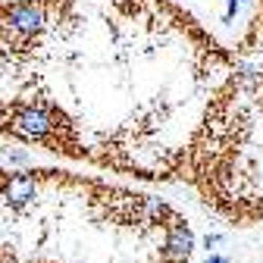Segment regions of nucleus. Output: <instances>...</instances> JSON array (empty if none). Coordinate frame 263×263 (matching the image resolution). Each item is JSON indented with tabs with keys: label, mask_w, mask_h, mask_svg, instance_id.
<instances>
[{
	"label": "nucleus",
	"mask_w": 263,
	"mask_h": 263,
	"mask_svg": "<svg viewBox=\"0 0 263 263\" xmlns=\"http://www.w3.org/2000/svg\"><path fill=\"white\" fill-rule=\"evenodd\" d=\"M219 241H222V235H219V232H213V235H207V238H204V248H207V251H213Z\"/></svg>",
	"instance_id": "obj_5"
},
{
	"label": "nucleus",
	"mask_w": 263,
	"mask_h": 263,
	"mask_svg": "<svg viewBox=\"0 0 263 263\" xmlns=\"http://www.w3.org/2000/svg\"><path fill=\"white\" fill-rule=\"evenodd\" d=\"M204 263H229V257H222V254H207Z\"/></svg>",
	"instance_id": "obj_6"
},
{
	"label": "nucleus",
	"mask_w": 263,
	"mask_h": 263,
	"mask_svg": "<svg viewBox=\"0 0 263 263\" xmlns=\"http://www.w3.org/2000/svg\"><path fill=\"white\" fill-rule=\"evenodd\" d=\"M0 19L16 38H38L47 31V0H13L0 4Z\"/></svg>",
	"instance_id": "obj_1"
},
{
	"label": "nucleus",
	"mask_w": 263,
	"mask_h": 263,
	"mask_svg": "<svg viewBox=\"0 0 263 263\" xmlns=\"http://www.w3.org/2000/svg\"><path fill=\"white\" fill-rule=\"evenodd\" d=\"M4 182H7V170H4V166H0V185H4Z\"/></svg>",
	"instance_id": "obj_7"
},
{
	"label": "nucleus",
	"mask_w": 263,
	"mask_h": 263,
	"mask_svg": "<svg viewBox=\"0 0 263 263\" xmlns=\"http://www.w3.org/2000/svg\"><path fill=\"white\" fill-rule=\"evenodd\" d=\"M191 254H194V232H191L188 219L176 216L166 229H163L160 257H163V263H188Z\"/></svg>",
	"instance_id": "obj_3"
},
{
	"label": "nucleus",
	"mask_w": 263,
	"mask_h": 263,
	"mask_svg": "<svg viewBox=\"0 0 263 263\" xmlns=\"http://www.w3.org/2000/svg\"><path fill=\"white\" fill-rule=\"evenodd\" d=\"M241 4H245V0H229V10H226V16H222V22H232V19H235V13L241 10Z\"/></svg>",
	"instance_id": "obj_4"
},
{
	"label": "nucleus",
	"mask_w": 263,
	"mask_h": 263,
	"mask_svg": "<svg viewBox=\"0 0 263 263\" xmlns=\"http://www.w3.org/2000/svg\"><path fill=\"white\" fill-rule=\"evenodd\" d=\"M38 197V170H19L7 173V182L0 185V201L7 204L10 213H22L31 201Z\"/></svg>",
	"instance_id": "obj_2"
}]
</instances>
